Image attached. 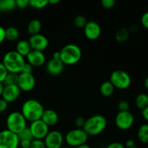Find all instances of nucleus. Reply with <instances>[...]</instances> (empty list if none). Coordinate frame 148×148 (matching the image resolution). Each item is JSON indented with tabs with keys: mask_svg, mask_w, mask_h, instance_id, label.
Segmentation results:
<instances>
[{
	"mask_svg": "<svg viewBox=\"0 0 148 148\" xmlns=\"http://www.w3.org/2000/svg\"><path fill=\"white\" fill-rule=\"evenodd\" d=\"M106 148H125V147L121 143H118V142H114V143H112L108 145Z\"/></svg>",
	"mask_w": 148,
	"mask_h": 148,
	"instance_id": "obj_40",
	"label": "nucleus"
},
{
	"mask_svg": "<svg viewBox=\"0 0 148 148\" xmlns=\"http://www.w3.org/2000/svg\"><path fill=\"white\" fill-rule=\"evenodd\" d=\"M115 88L110 81H105L100 87V92L104 97H109L114 93Z\"/></svg>",
	"mask_w": 148,
	"mask_h": 148,
	"instance_id": "obj_20",
	"label": "nucleus"
},
{
	"mask_svg": "<svg viewBox=\"0 0 148 148\" xmlns=\"http://www.w3.org/2000/svg\"><path fill=\"white\" fill-rule=\"evenodd\" d=\"M142 115H143V118L146 120V121H148V106L146 107L145 109H143L142 111Z\"/></svg>",
	"mask_w": 148,
	"mask_h": 148,
	"instance_id": "obj_44",
	"label": "nucleus"
},
{
	"mask_svg": "<svg viewBox=\"0 0 148 148\" xmlns=\"http://www.w3.org/2000/svg\"><path fill=\"white\" fill-rule=\"evenodd\" d=\"M17 86L19 87L20 90L24 92H30L36 85V79L33 74L21 73L18 75V81H17Z\"/></svg>",
	"mask_w": 148,
	"mask_h": 148,
	"instance_id": "obj_12",
	"label": "nucleus"
},
{
	"mask_svg": "<svg viewBox=\"0 0 148 148\" xmlns=\"http://www.w3.org/2000/svg\"><path fill=\"white\" fill-rule=\"evenodd\" d=\"M20 36V33L17 27H9L5 29V39L10 41H14Z\"/></svg>",
	"mask_w": 148,
	"mask_h": 148,
	"instance_id": "obj_25",
	"label": "nucleus"
},
{
	"mask_svg": "<svg viewBox=\"0 0 148 148\" xmlns=\"http://www.w3.org/2000/svg\"><path fill=\"white\" fill-rule=\"evenodd\" d=\"M62 148H72V147H69V146H65V147H62Z\"/></svg>",
	"mask_w": 148,
	"mask_h": 148,
	"instance_id": "obj_50",
	"label": "nucleus"
},
{
	"mask_svg": "<svg viewBox=\"0 0 148 148\" xmlns=\"http://www.w3.org/2000/svg\"><path fill=\"white\" fill-rule=\"evenodd\" d=\"M64 64L61 60L51 59L46 63V72L52 76H57L63 72Z\"/></svg>",
	"mask_w": 148,
	"mask_h": 148,
	"instance_id": "obj_17",
	"label": "nucleus"
},
{
	"mask_svg": "<svg viewBox=\"0 0 148 148\" xmlns=\"http://www.w3.org/2000/svg\"><path fill=\"white\" fill-rule=\"evenodd\" d=\"M141 23L144 27L148 29V11L145 12L141 17Z\"/></svg>",
	"mask_w": 148,
	"mask_h": 148,
	"instance_id": "obj_38",
	"label": "nucleus"
},
{
	"mask_svg": "<svg viewBox=\"0 0 148 148\" xmlns=\"http://www.w3.org/2000/svg\"><path fill=\"white\" fill-rule=\"evenodd\" d=\"M44 110L43 105L38 101L28 99L23 103L21 108V114L26 121L33 122L40 119Z\"/></svg>",
	"mask_w": 148,
	"mask_h": 148,
	"instance_id": "obj_1",
	"label": "nucleus"
},
{
	"mask_svg": "<svg viewBox=\"0 0 148 148\" xmlns=\"http://www.w3.org/2000/svg\"><path fill=\"white\" fill-rule=\"evenodd\" d=\"M49 4V0H29L30 7L35 9H42Z\"/></svg>",
	"mask_w": 148,
	"mask_h": 148,
	"instance_id": "obj_29",
	"label": "nucleus"
},
{
	"mask_svg": "<svg viewBox=\"0 0 148 148\" xmlns=\"http://www.w3.org/2000/svg\"><path fill=\"white\" fill-rule=\"evenodd\" d=\"M41 30V23L40 20L37 19H33L27 25V31L31 36L37 35L40 33Z\"/></svg>",
	"mask_w": 148,
	"mask_h": 148,
	"instance_id": "obj_21",
	"label": "nucleus"
},
{
	"mask_svg": "<svg viewBox=\"0 0 148 148\" xmlns=\"http://www.w3.org/2000/svg\"><path fill=\"white\" fill-rule=\"evenodd\" d=\"M27 63L30 64L33 67H38L43 66L46 62V56L43 52L38 51L32 50L26 56Z\"/></svg>",
	"mask_w": 148,
	"mask_h": 148,
	"instance_id": "obj_16",
	"label": "nucleus"
},
{
	"mask_svg": "<svg viewBox=\"0 0 148 148\" xmlns=\"http://www.w3.org/2000/svg\"><path fill=\"white\" fill-rule=\"evenodd\" d=\"M83 29L85 36L89 40H96L101 36V26L95 21H88Z\"/></svg>",
	"mask_w": 148,
	"mask_h": 148,
	"instance_id": "obj_14",
	"label": "nucleus"
},
{
	"mask_svg": "<svg viewBox=\"0 0 148 148\" xmlns=\"http://www.w3.org/2000/svg\"><path fill=\"white\" fill-rule=\"evenodd\" d=\"M85 121H86V120H85L83 117L82 116L77 117V118L75 119V125H76V127H77L78 129H83L84 126H85Z\"/></svg>",
	"mask_w": 148,
	"mask_h": 148,
	"instance_id": "obj_36",
	"label": "nucleus"
},
{
	"mask_svg": "<svg viewBox=\"0 0 148 148\" xmlns=\"http://www.w3.org/2000/svg\"><path fill=\"white\" fill-rule=\"evenodd\" d=\"M88 140V135L83 129H75L66 133L64 140L70 147H77L86 144Z\"/></svg>",
	"mask_w": 148,
	"mask_h": 148,
	"instance_id": "obj_6",
	"label": "nucleus"
},
{
	"mask_svg": "<svg viewBox=\"0 0 148 148\" xmlns=\"http://www.w3.org/2000/svg\"><path fill=\"white\" fill-rule=\"evenodd\" d=\"M30 148H46V147L43 140H33L30 143Z\"/></svg>",
	"mask_w": 148,
	"mask_h": 148,
	"instance_id": "obj_31",
	"label": "nucleus"
},
{
	"mask_svg": "<svg viewBox=\"0 0 148 148\" xmlns=\"http://www.w3.org/2000/svg\"><path fill=\"white\" fill-rule=\"evenodd\" d=\"M32 51L28 40H21L17 42L16 46V51L21 56H27V54Z\"/></svg>",
	"mask_w": 148,
	"mask_h": 148,
	"instance_id": "obj_19",
	"label": "nucleus"
},
{
	"mask_svg": "<svg viewBox=\"0 0 148 148\" xmlns=\"http://www.w3.org/2000/svg\"><path fill=\"white\" fill-rule=\"evenodd\" d=\"M110 82L115 88L119 90L127 89L131 85L132 79L127 72L121 69H116L111 73Z\"/></svg>",
	"mask_w": 148,
	"mask_h": 148,
	"instance_id": "obj_7",
	"label": "nucleus"
},
{
	"mask_svg": "<svg viewBox=\"0 0 148 148\" xmlns=\"http://www.w3.org/2000/svg\"><path fill=\"white\" fill-rule=\"evenodd\" d=\"M20 91L21 90L17 85L4 86L2 95H1L2 99H4L8 103L14 102L18 99L20 95Z\"/></svg>",
	"mask_w": 148,
	"mask_h": 148,
	"instance_id": "obj_15",
	"label": "nucleus"
},
{
	"mask_svg": "<svg viewBox=\"0 0 148 148\" xmlns=\"http://www.w3.org/2000/svg\"><path fill=\"white\" fill-rule=\"evenodd\" d=\"M75 148H92V147H91L90 145H88L85 144V145H80V146H79V147H77Z\"/></svg>",
	"mask_w": 148,
	"mask_h": 148,
	"instance_id": "obj_48",
	"label": "nucleus"
},
{
	"mask_svg": "<svg viewBox=\"0 0 148 148\" xmlns=\"http://www.w3.org/2000/svg\"><path fill=\"white\" fill-rule=\"evenodd\" d=\"M33 66L30 65L29 63H27V62H25V64L23 66V69H22V72L26 74H33Z\"/></svg>",
	"mask_w": 148,
	"mask_h": 148,
	"instance_id": "obj_37",
	"label": "nucleus"
},
{
	"mask_svg": "<svg viewBox=\"0 0 148 148\" xmlns=\"http://www.w3.org/2000/svg\"><path fill=\"white\" fill-rule=\"evenodd\" d=\"M27 121L23 116L21 112L14 111L10 113L7 118L6 124L9 131L18 134L22 130H24L26 127Z\"/></svg>",
	"mask_w": 148,
	"mask_h": 148,
	"instance_id": "obj_5",
	"label": "nucleus"
},
{
	"mask_svg": "<svg viewBox=\"0 0 148 148\" xmlns=\"http://www.w3.org/2000/svg\"><path fill=\"white\" fill-rule=\"evenodd\" d=\"M106 127V119L103 115L97 114L86 119L83 130L88 136H96L101 134Z\"/></svg>",
	"mask_w": 148,
	"mask_h": 148,
	"instance_id": "obj_3",
	"label": "nucleus"
},
{
	"mask_svg": "<svg viewBox=\"0 0 148 148\" xmlns=\"http://www.w3.org/2000/svg\"><path fill=\"white\" fill-rule=\"evenodd\" d=\"M49 127L42 121L37 120L31 122L29 129L32 133L34 140H44L45 137L49 132Z\"/></svg>",
	"mask_w": 148,
	"mask_h": 148,
	"instance_id": "obj_10",
	"label": "nucleus"
},
{
	"mask_svg": "<svg viewBox=\"0 0 148 148\" xmlns=\"http://www.w3.org/2000/svg\"><path fill=\"white\" fill-rule=\"evenodd\" d=\"M61 59L64 65H73L79 62L82 57V51L76 44L70 43L64 46L60 51Z\"/></svg>",
	"mask_w": 148,
	"mask_h": 148,
	"instance_id": "obj_4",
	"label": "nucleus"
},
{
	"mask_svg": "<svg viewBox=\"0 0 148 148\" xmlns=\"http://www.w3.org/2000/svg\"><path fill=\"white\" fill-rule=\"evenodd\" d=\"M135 146V143L133 140H128L126 142V147L127 148H131Z\"/></svg>",
	"mask_w": 148,
	"mask_h": 148,
	"instance_id": "obj_43",
	"label": "nucleus"
},
{
	"mask_svg": "<svg viewBox=\"0 0 148 148\" xmlns=\"http://www.w3.org/2000/svg\"><path fill=\"white\" fill-rule=\"evenodd\" d=\"M16 7L20 9H25L29 7V0H16Z\"/></svg>",
	"mask_w": 148,
	"mask_h": 148,
	"instance_id": "obj_35",
	"label": "nucleus"
},
{
	"mask_svg": "<svg viewBox=\"0 0 148 148\" xmlns=\"http://www.w3.org/2000/svg\"><path fill=\"white\" fill-rule=\"evenodd\" d=\"M17 136H18V138L20 140H20H29V141H32V140H34L29 127H25L24 130H22L17 134Z\"/></svg>",
	"mask_w": 148,
	"mask_h": 148,
	"instance_id": "obj_28",
	"label": "nucleus"
},
{
	"mask_svg": "<svg viewBox=\"0 0 148 148\" xmlns=\"http://www.w3.org/2000/svg\"><path fill=\"white\" fill-rule=\"evenodd\" d=\"M59 0H50L49 1V4H56L59 2Z\"/></svg>",
	"mask_w": 148,
	"mask_h": 148,
	"instance_id": "obj_46",
	"label": "nucleus"
},
{
	"mask_svg": "<svg viewBox=\"0 0 148 148\" xmlns=\"http://www.w3.org/2000/svg\"><path fill=\"white\" fill-rule=\"evenodd\" d=\"M5 40V29L0 26V44Z\"/></svg>",
	"mask_w": 148,
	"mask_h": 148,
	"instance_id": "obj_42",
	"label": "nucleus"
},
{
	"mask_svg": "<svg viewBox=\"0 0 148 148\" xmlns=\"http://www.w3.org/2000/svg\"><path fill=\"white\" fill-rule=\"evenodd\" d=\"M4 85L3 83L0 82V96H1L2 95V92H3V90H4Z\"/></svg>",
	"mask_w": 148,
	"mask_h": 148,
	"instance_id": "obj_47",
	"label": "nucleus"
},
{
	"mask_svg": "<svg viewBox=\"0 0 148 148\" xmlns=\"http://www.w3.org/2000/svg\"><path fill=\"white\" fill-rule=\"evenodd\" d=\"M145 86L146 89L148 90V77H147L146 79H145Z\"/></svg>",
	"mask_w": 148,
	"mask_h": 148,
	"instance_id": "obj_49",
	"label": "nucleus"
},
{
	"mask_svg": "<svg viewBox=\"0 0 148 148\" xmlns=\"http://www.w3.org/2000/svg\"><path fill=\"white\" fill-rule=\"evenodd\" d=\"M32 50L42 51L46 50L49 46V40L43 35L38 33L37 35L31 36L28 40Z\"/></svg>",
	"mask_w": 148,
	"mask_h": 148,
	"instance_id": "obj_13",
	"label": "nucleus"
},
{
	"mask_svg": "<svg viewBox=\"0 0 148 148\" xmlns=\"http://www.w3.org/2000/svg\"><path fill=\"white\" fill-rule=\"evenodd\" d=\"M46 148H62L64 138L62 133L57 130H53L48 133L44 140Z\"/></svg>",
	"mask_w": 148,
	"mask_h": 148,
	"instance_id": "obj_11",
	"label": "nucleus"
},
{
	"mask_svg": "<svg viewBox=\"0 0 148 148\" xmlns=\"http://www.w3.org/2000/svg\"><path fill=\"white\" fill-rule=\"evenodd\" d=\"M7 74H8V71L7 70L4 65L3 64L2 62H0V82L3 83L4 79L7 77Z\"/></svg>",
	"mask_w": 148,
	"mask_h": 148,
	"instance_id": "obj_32",
	"label": "nucleus"
},
{
	"mask_svg": "<svg viewBox=\"0 0 148 148\" xmlns=\"http://www.w3.org/2000/svg\"><path fill=\"white\" fill-rule=\"evenodd\" d=\"M130 32L126 27H121V28L119 29L116 31L115 35V38L119 43H124V42L127 41L130 38Z\"/></svg>",
	"mask_w": 148,
	"mask_h": 148,
	"instance_id": "obj_24",
	"label": "nucleus"
},
{
	"mask_svg": "<svg viewBox=\"0 0 148 148\" xmlns=\"http://www.w3.org/2000/svg\"><path fill=\"white\" fill-rule=\"evenodd\" d=\"M134 117L133 114L128 111H119L115 118V124L117 128L121 130H128L133 126Z\"/></svg>",
	"mask_w": 148,
	"mask_h": 148,
	"instance_id": "obj_9",
	"label": "nucleus"
},
{
	"mask_svg": "<svg viewBox=\"0 0 148 148\" xmlns=\"http://www.w3.org/2000/svg\"><path fill=\"white\" fill-rule=\"evenodd\" d=\"M20 140L17 134L4 130L0 132V148H18Z\"/></svg>",
	"mask_w": 148,
	"mask_h": 148,
	"instance_id": "obj_8",
	"label": "nucleus"
},
{
	"mask_svg": "<svg viewBox=\"0 0 148 148\" xmlns=\"http://www.w3.org/2000/svg\"><path fill=\"white\" fill-rule=\"evenodd\" d=\"M40 119L48 126H53L58 122L59 120V116L58 114L53 109H46L44 110Z\"/></svg>",
	"mask_w": 148,
	"mask_h": 148,
	"instance_id": "obj_18",
	"label": "nucleus"
},
{
	"mask_svg": "<svg viewBox=\"0 0 148 148\" xmlns=\"http://www.w3.org/2000/svg\"><path fill=\"white\" fill-rule=\"evenodd\" d=\"M131 148H139V147H136V146H134V147H131Z\"/></svg>",
	"mask_w": 148,
	"mask_h": 148,
	"instance_id": "obj_51",
	"label": "nucleus"
},
{
	"mask_svg": "<svg viewBox=\"0 0 148 148\" xmlns=\"http://www.w3.org/2000/svg\"><path fill=\"white\" fill-rule=\"evenodd\" d=\"M75 25L78 28H84L85 25L88 23V20L83 15H77L74 20Z\"/></svg>",
	"mask_w": 148,
	"mask_h": 148,
	"instance_id": "obj_30",
	"label": "nucleus"
},
{
	"mask_svg": "<svg viewBox=\"0 0 148 148\" xmlns=\"http://www.w3.org/2000/svg\"><path fill=\"white\" fill-rule=\"evenodd\" d=\"M52 59H57V60H60L61 59V53L60 51H56L53 53V58Z\"/></svg>",
	"mask_w": 148,
	"mask_h": 148,
	"instance_id": "obj_45",
	"label": "nucleus"
},
{
	"mask_svg": "<svg viewBox=\"0 0 148 148\" xmlns=\"http://www.w3.org/2000/svg\"><path fill=\"white\" fill-rule=\"evenodd\" d=\"M2 64L8 72L20 74L22 72L23 66L25 64L24 57L19 54L16 51L7 52L3 57Z\"/></svg>",
	"mask_w": 148,
	"mask_h": 148,
	"instance_id": "obj_2",
	"label": "nucleus"
},
{
	"mask_svg": "<svg viewBox=\"0 0 148 148\" xmlns=\"http://www.w3.org/2000/svg\"><path fill=\"white\" fill-rule=\"evenodd\" d=\"M101 5L105 9H111L115 6V0H102L101 1Z\"/></svg>",
	"mask_w": 148,
	"mask_h": 148,
	"instance_id": "obj_34",
	"label": "nucleus"
},
{
	"mask_svg": "<svg viewBox=\"0 0 148 148\" xmlns=\"http://www.w3.org/2000/svg\"><path fill=\"white\" fill-rule=\"evenodd\" d=\"M18 75L19 74L10 73V72H8L7 77H6V78L4 79V82H3L4 86L17 85V81H18Z\"/></svg>",
	"mask_w": 148,
	"mask_h": 148,
	"instance_id": "obj_27",
	"label": "nucleus"
},
{
	"mask_svg": "<svg viewBox=\"0 0 148 148\" xmlns=\"http://www.w3.org/2000/svg\"><path fill=\"white\" fill-rule=\"evenodd\" d=\"M135 104L137 108L141 111L148 106V95L145 93H140L135 99Z\"/></svg>",
	"mask_w": 148,
	"mask_h": 148,
	"instance_id": "obj_23",
	"label": "nucleus"
},
{
	"mask_svg": "<svg viewBox=\"0 0 148 148\" xmlns=\"http://www.w3.org/2000/svg\"><path fill=\"white\" fill-rule=\"evenodd\" d=\"M16 7L15 0H1L0 11L3 12H8Z\"/></svg>",
	"mask_w": 148,
	"mask_h": 148,
	"instance_id": "obj_26",
	"label": "nucleus"
},
{
	"mask_svg": "<svg viewBox=\"0 0 148 148\" xmlns=\"http://www.w3.org/2000/svg\"><path fill=\"white\" fill-rule=\"evenodd\" d=\"M0 4H1V0H0Z\"/></svg>",
	"mask_w": 148,
	"mask_h": 148,
	"instance_id": "obj_52",
	"label": "nucleus"
},
{
	"mask_svg": "<svg viewBox=\"0 0 148 148\" xmlns=\"http://www.w3.org/2000/svg\"><path fill=\"white\" fill-rule=\"evenodd\" d=\"M146 148H148V145H147V147H146Z\"/></svg>",
	"mask_w": 148,
	"mask_h": 148,
	"instance_id": "obj_53",
	"label": "nucleus"
},
{
	"mask_svg": "<svg viewBox=\"0 0 148 148\" xmlns=\"http://www.w3.org/2000/svg\"><path fill=\"white\" fill-rule=\"evenodd\" d=\"M8 107V103L6 102L4 99L0 98V113H3L7 110Z\"/></svg>",
	"mask_w": 148,
	"mask_h": 148,
	"instance_id": "obj_39",
	"label": "nucleus"
},
{
	"mask_svg": "<svg viewBox=\"0 0 148 148\" xmlns=\"http://www.w3.org/2000/svg\"><path fill=\"white\" fill-rule=\"evenodd\" d=\"M130 107V103L126 101H121L118 103V109L119 111H128Z\"/></svg>",
	"mask_w": 148,
	"mask_h": 148,
	"instance_id": "obj_33",
	"label": "nucleus"
},
{
	"mask_svg": "<svg viewBox=\"0 0 148 148\" xmlns=\"http://www.w3.org/2000/svg\"><path fill=\"white\" fill-rule=\"evenodd\" d=\"M137 137L141 143L148 145V124L140 126L137 131Z\"/></svg>",
	"mask_w": 148,
	"mask_h": 148,
	"instance_id": "obj_22",
	"label": "nucleus"
},
{
	"mask_svg": "<svg viewBox=\"0 0 148 148\" xmlns=\"http://www.w3.org/2000/svg\"><path fill=\"white\" fill-rule=\"evenodd\" d=\"M30 143H31V141H29V140H20V148H30Z\"/></svg>",
	"mask_w": 148,
	"mask_h": 148,
	"instance_id": "obj_41",
	"label": "nucleus"
}]
</instances>
